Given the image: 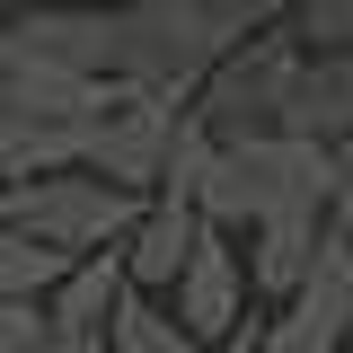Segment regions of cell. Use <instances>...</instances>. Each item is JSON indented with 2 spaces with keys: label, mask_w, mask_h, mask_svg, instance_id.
Segmentation results:
<instances>
[{
  "label": "cell",
  "mask_w": 353,
  "mask_h": 353,
  "mask_svg": "<svg viewBox=\"0 0 353 353\" xmlns=\"http://www.w3.org/2000/svg\"><path fill=\"white\" fill-rule=\"evenodd\" d=\"M168 318L203 353L256 327V309H248V265H239V239H230V230H212V221L194 230V248H185V265H176V283H168Z\"/></svg>",
  "instance_id": "cell-7"
},
{
  "label": "cell",
  "mask_w": 353,
  "mask_h": 353,
  "mask_svg": "<svg viewBox=\"0 0 353 353\" xmlns=\"http://www.w3.org/2000/svg\"><path fill=\"white\" fill-rule=\"evenodd\" d=\"M185 124V97L168 88H132V80H106L97 115H88V141H80V168L124 185V194H150L159 168H168V141Z\"/></svg>",
  "instance_id": "cell-3"
},
{
  "label": "cell",
  "mask_w": 353,
  "mask_h": 353,
  "mask_svg": "<svg viewBox=\"0 0 353 353\" xmlns=\"http://www.w3.org/2000/svg\"><path fill=\"white\" fill-rule=\"evenodd\" d=\"M9 9H18V0H0V18H9Z\"/></svg>",
  "instance_id": "cell-22"
},
{
  "label": "cell",
  "mask_w": 353,
  "mask_h": 353,
  "mask_svg": "<svg viewBox=\"0 0 353 353\" xmlns=\"http://www.w3.org/2000/svg\"><path fill=\"white\" fill-rule=\"evenodd\" d=\"M62 274H71L62 248H44V239H27L18 221H0V301H44Z\"/></svg>",
  "instance_id": "cell-13"
},
{
  "label": "cell",
  "mask_w": 353,
  "mask_h": 353,
  "mask_svg": "<svg viewBox=\"0 0 353 353\" xmlns=\"http://www.w3.org/2000/svg\"><path fill=\"white\" fill-rule=\"evenodd\" d=\"M194 230H203V212L194 203H168V194H141V212H132L124 230V292H150V301H168L176 265H185V248H194Z\"/></svg>",
  "instance_id": "cell-9"
},
{
  "label": "cell",
  "mask_w": 353,
  "mask_h": 353,
  "mask_svg": "<svg viewBox=\"0 0 353 353\" xmlns=\"http://www.w3.org/2000/svg\"><path fill=\"white\" fill-rule=\"evenodd\" d=\"M36 353H106V345H97V336H62V327H44Z\"/></svg>",
  "instance_id": "cell-18"
},
{
  "label": "cell",
  "mask_w": 353,
  "mask_h": 353,
  "mask_svg": "<svg viewBox=\"0 0 353 353\" xmlns=\"http://www.w3.org/2000/svg\"><path fill=\"white\" fill-rule=\"evenodd\" d=\"M327 185H336V150L318 141H292V132H265V141H212V168H203V194L194 212L248 239L265 221H292V212H318L327 221Z\"/></svg>",
  "instance_id": "cell-1"
},
{
  "label": "cell",
  "mask_w": 353,
  "mask_h": 353,
  "mask_svg": "<svg viewBox=\"0 0 353 353\" xmlns=\"http://www.w3.org/2000/svg\"><path fill=\"white\" fill-rule=\"evenodd\" d=\"M292 36H301V53L353 44V0H292Z\"/></svg>",
  "instance_id": "cell-15"
},
{
  "label": "cell",
  "mask_w": 353,
  "mask_h": 353,
  "mask_svg": "<svg viewBox=\"0 0 353 353\" xmlns=\"http://www.w3.org/2000/svg\"><path fill=\"white\" fill-rule=\"evenodd\" d=\"M345 327H353V256L318 230V256H309L301 283L256 318L248 353H345Z\"/></svg>",
  "instance_id": "cell-6"
},
{
  "label": "cell",
  "mask_w": 353,
  "mask_h": 353,
  "mask_svg": "<svg viewBox=\"0 0 353 353\" xmlns=\"http://www.w3.org/2000/svg\"><path fill=\"white\" fill-rule=\"evenodd\" d=\"M106 36H115V80L168 88V97H194V80L221 62L212 36H203V18H194V0H132V9H106Z\"/></svg>",
  "instance_id": "cell-5"
},
{
  "label": "cell",
  "mask_w": 353,
  "mask_h": 353,
  "mask_svg": "<svg viewBox=\"0 0 353 353\" xmlns=\"http://www.w3.org/2000/svg\"><path fill=\"white\" fill-rule=\"evenodd\" d=\"M132 212H141V194L124 185H106V176L88 168H62V176H27L18 194H9V221L44 239V248H62V256H97V248H124Z\"/></svg>",
  "instance_id": "cell-4"
},
{
  "label": "cell",
  "mask_w": 353,
  "mask_h": 353,
  "mask_svg": "<svg viewBox=\"0 0 353 353\" xmlns=\"http://www.w3.org/2000/svg\"><path fill=\"white\" fill-rule=\"evenodd\" d=\"M9 194H18V185H0V221H9Z\"/></svg>",
  "instance_id": "cell-21"
},
{
  "label": "cell",
  "mask_w": 353,
  "mask_h": 353,
  "mask_svg": "<svg viewBox=\"0 0 353 353\" xmlns=\"http://www.w3.org/2000/svg\"><path fill=\"white\" fill-rule=\"evenodd\" d=\"M53 9H132V0H53Z\"/></svg>",
  "instance_id": "cell-19"
},
{
  "label": "cell",
  "mask_w": 353,
  "mask_h": 353,
  "mask_svg": "<svg viewBox=\"0 0 353 353\" xmlns=\"http://www.w3.org/2000/svg\"><path fill=\"white\" fill-rule=\"evenodd\" d=\"M194 18H203L212 53H230V44H248V36H265V27H283V18H292V0H194Z\"/></svg>",
  "instance_id": "cell-14"
},
{
  "label": "cell",
  "mask_w": 353,
  "mask_h": 353,
  "mask_svg": "<svg viewBox=\"0 0 353 353\" xmlns=\"http://www.w3.org/2000/svg\"><path fill=\"white\" fill-rule=\"evenodd\" d=\"M44 336V301H0V353H36Z\"/></svg>",
  "instance_id": "cell-17"
},
{
  "label": "cell",
  "mask_w": 353,
  "mask_h": 353,
  "mask_svg": "<svg viewBox=\"0 0 353 353\" xmlns=\"http://www.w3.org/2000/svg\"><path fill=\"white\" fill-rule=\"evenodd\" d=\"M283 132H292V141H318V150L353 141V44H336V53H301V80H292Z\"/></svg>",
  "instance_id": "cell-10"
},
{
  "label": "cell",
  "mask_w": 353,
  "mask_h": 353,
  "mask_svg": "<svg viewBox=\"0 0 353 353\" xmlns=\"http://www.w3.org/2000/svg\"><path fill=\"white\" fill-rule=\"evenodd\" d=\"M292 80H301V36H292V18H283V27H265V36L230 44L212 71L194 80L185 115L212 132V141H265V132H283Z\"/></svg>",
  "instance_id": "cell-2"
},
{
  "label": "cell",
  "mask_w": 353,
  "mask_h": 353,
  "mask_svg": "<svg viewBox=\"0 0 353 353\" xmlns=\"http://www.w3.org/2000/svg\"><path fill=\"white\" fill-rule=\"evenodd\" d=\"M115 292H124V256H115V248L71 256V274L44 292V327H62V336H97L106 309H115Z\"/></svg>",
  "instance_id": "cell-11"
},
{
  "label": "cell",
  "mask_w": 353,
  "mask_h": 353,
  "mask_svg": "<svg viewBox=\"0 0 353 353\" xmlns=\"http://www.w3.org/2000/svg\"><path fill=\"white\" fill-rule=\"evenodd\" d=\"M345 353H353V327H345Z\"/></svg>",
  "instance_id": "cell-23"
},
{
  "label": "cell",
  "mask_w": 353,
  "mask_h": 353,
  "mask_svg": "<svg viewBox=\"0 0 353 353\" xmlns=\"http://www.w3.org/2000/svg\"><path fill=\"white\" fill-rule=\"evenodd\" d=\"M327 239L353 256V141H336V185H327Z\"/></svg>",
  "instance_id": "cell-16"
},
{
  "label": "cell",
  "mask_w": 353,
  "mask_h": 353,
  "mask_svg": "<svg viewBox=\"0 0 353 353\" xmlns=\"http://www.w3.org/2000/svg\"><path fill=\"white\" fill-rule=\"evenodd\" d=\"M248 336H256V327H248ZM248 336H230V345H212V353H248Z\"/></svg>",
  "instance_id": "cell-20"
},
{
  "label": "cell",
  "mask_w": 353,
  "mask_h": 353,
  "mask_svg": "<svg viewBox=\"0 0 353 353\" xmlns=\"http://www.w3.org/2000/svg\"><path fill=\"white\" fill-rule=\"evenodd\" d=\"M0 62H36V71H71V80H115V36H106V9L18 0V9L0 18Z\"/></svg>",
  "instance_id": "cell-8"
},
{
  "label": "cell",
  "mask_w": 353,
  "mask_h": 353,
  "mask_svg": "<svg viewBox=\"0 0 353 353\" xmlns=\"http://www.w3.org/2000/svg\"><path fill=\"white\" fill-rule=\"evenodd\" d=\"M97 345H106V353H203V345L168 318V301H150V292H115Z\"/></svg>",
  "instance_id": "cell-12"
}]
</instances>
